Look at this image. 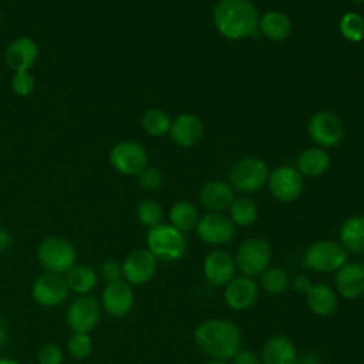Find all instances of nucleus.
Returning <instances> with one entry per match:
<instances>
[{"label":"nucleus","instance_id":"f257e3e1","mask_svg":"<svg viewBox=\"0 0 364 364\" xmlns=\"http://www.w3.org/2000/svg\"><path fill=\"white\" fill-rule=\"evenodd\" d=\"M195 344L215 360H232L240 348V328L226 318H208L196 326L193 331Z\"/></svg>","mask_w":364,"mask_h":364},{"label":"nucleus","instance_id":"f03ea898","mask_svg":"<svg viewBox=\"0 0 364 364\" xmlns=\"http://www.w3.org/2000/svg\"><path fill=\"white\" fill-rule=\"evenodd\" d=\"M259 18V11L250 0H219L213 7V24L228 40L252 36Z\"/></svg>","mask_w":364,"mask_h":364},{"label":"nucleus","instance_id":"7ed1b4c3","mask_svg":"<svg viewBox=\"0 0 364 364\" xmlns=\"http://www.w3.org/2000/svg\"><path fill=\"white\" fill-rule=\"evenodd\" d=\"M146 249L158 259L166 263L182 259L188 249L185 233L171 223H159L148 229Z\"/></svg>","mask_w":364,"mask_h":364},{"label":"nucleus","instance_id":"20e7f679","mask_svg":"<svg viewBox=\"0 0 364 364\" xmlns=\"http://www.w3.org/2000/svg\"><path fill=\"white\" fill-rule=\"evenodd\" d=\"M40 264L51 273L65 274L77 262L75 247L61 236L46 237L37 250Z\"/></svg>","mask_w":364,"mask_h":364},{"label":"nucleus","instance_id":"39448f33","mask_svg":"<svg viewBox=\"0 0 364 364\" xmlns=\"http://www.w3.org/2000/svg\"><path fill=\"white\" fill-rule=\"evenodd\" d=\"M272 260V247L264 237H249L236 250V269L247 277L262 274Z\"/></svg>","mask_w":364,"mask_h":364},{"label":"nucleus","instance_id":"423d86ee","mask_svg":"<svg viewBox=\"0 0 364 364\" xmlns=\"http://www.w3.org/2000/svg\"><path fill=\"white\" fill-rule=\"evenodd\" d=\"M303 260L311 270L331 273L347 263V252L338 242L317 240L304 250Z\"/></svg>","mask_w":364,"mask_h":364},{"label":"nucleus","instance_id":"0eeeda50","mask_svg":"<svg viewBox=\"0 0 364 364\" xmlns=\"http://www.w3.org/2000/svg\"><path fill=\"white\" fill-rule=\"evenodd\" d=\"M269 168L264 161L259 158H243L237 161L230 172L229 181L232 188H236L242 192H256L267 183Z\"/></svg>","mask_w":364,"mask_h":364},{"label":"nucleus","instance_id":"6e6552de","mask_svg":"<svg viewBox=\"0 0 364 364\" xmlns=\"http://www.w3.org/2000/svg\"><path fill=\"white\" fill-rule=\"evenodd\" d=\"M307 132L320 148H333L341 142L344 125L334 112L323 109L311 115L307 124Z\"/></svg>","mask_w":364,"mask_h":364},{"label":"nucleus","instance_id":"1a4fd4ad","mask_svg":"<svg viewBox=\"0 0 364 364\" xmlns=\"http://www.w3.org/2000/svg\"><path fill=\"white\" fill-rule=\"evenodd\" d=\"M100 317L101 304L88 294L75 297L65 311V321L73 333H90L98 324Z\"/></svg>","mask_w":364,"mask_h":364},{"label":"nucleus","instance_id":"9d476101","mask_svg":"<svg viewBox=\"0 0 364 364\" xmlns=\"http://www.w3.org/2000/svg\"><path fill=\"white\" fill-rule=\"evenodd\" d=\"M109 164L122 175H138L148 166V154L136 141H119L109 152Z\"/></svg>","mask_w":364,"mask_h":364},{"label":"nucleus","instance_id":"9b49d317","mask_svg":"<svg viewBox=\"0 0 364 364\" xmlns=\"http://www.w3.org/2000/svg\"><path fill=\"white\" fill-rule=\"evenodd\" d=\"M267 188L279 202H293L301 195L303 176L294 166L282 165L269 172Z\"/></svg>","mask_w":364,"mask_h":364},{"label":"nucleus","instance_id":"f8f14e48","mask_svg":"<svg viewBox=\"0 0 364 364\" xmlns=\"http://www.w3.org/2000/svg\"><path fill=\"white\" fill-rule=\"evenodd\" d=\"M195 229L199 239L212 246L226 245L236 235V225L220 212H209L200 216Z\"/></svg>","mask_w":364,"mask_h":364},{"label":"nucleus","instance_id":"ddd939ff","mask_svg":"<svg viewBox=\"0 0 364 364\" xmlns=\"http://www.w3.org/2000/svg\"><path fill=\"white\" fill-rule=\"evenodd\" d=\"M68 284L64 274L43 273L31 284V296L34 301L43 307H55L68 296Z\"/></svg>","mask_w":364,"mask_h":364},{"label":"nucleus","instance_id":"4468645a","mask_svg":"<svg viewBox=\"0 0 364 364\" xmlns=\"http://www.w3.org/2000/svg\"><path fill=\"white\" fill-rule=\"evenodd\" d=\"M158 266V259L148 249L131 252L122 262V279L131 286H139L149 282Z\"/></svg>","mask_w":364,"mask_h":364},{"label":"nucleus","instance_id":"2eb2a0df","mask_svg":"<svg viewBox=\"0 0 364 364\" xmlns=\"http://www.w3.org/2000/svg\"><path fill=\"white\" fill-rule=\"evenodd\" d=\"M259 297V287L253 277L239 276L233 277L223 290V299L232 310H247Z\"/></svg>","mask_w":364,"mask_h":364},{"label":"nucleus","instance_id":"dca6fc26","mask_svg":"<svg viewBox=\"0 0 364 364\" xmlns=\"http://www.w3.org/2000/svg\"><path fill=\"white\" fill-rule=\"evenodd\" d=\"M236 273L235 259L225 250H212L203 259V274L206 280L216 286H226Z\"/></svg>","mask_w":364,"mask_h":364},{"label":"nucleus","instance_id":"f3484780","mask_svg":"<svg viewBox=\"0 0 364 364\" xmlns=\"http://www.w3.org/2000/svg\"><path fill=\"white\" fill-rule=\"evenodd\" d=\"M135 301L134 290L124 279L108 283L102 293V309L112 317L127 316Z\"/></svg>","mask_w":364,"mask_h":364},{"label":"nucleus","instance_id":"a211bd4d","mask_svg":"<svg viewBox=\"0 0 364 364\" xmlns=\"http://www.w3.org/2000/svg\"><path fill=\"white\" fill-rule=\"evenodd\" d=\"M203 132L205 127L199 117L193 114H181L171 122L168 134L176 145L191 148L202 139Z\"/></svg>","mask_w":364,"mask_h":364},{"label":"nucleus","instance_id":"6ab92c4d","mask_svg":"<svg viewBox=\"0 0 364 364\" xmlns=\"http://www.w3.org/2000/svg\"><path fill=\"white\" fill-rule=\"evenodd\" d=\"M336 293L343 299L354 300L364 294V266L360 263H346L334 277Z\"/></svg>","mask_w":364,"mask_h":364},{"label":"nucleus","instance_id":"aec40b11","mask_svg":"<svg viewBox=\"0 0 364 364\" xmlns=\"http://www.w3.org/2000/svg\"><path fill=\"white\" fill-rule=\"evenodd\" d=\"M38 57V46L30 37H18L6 50V64L14 73L28 71Z\"/></svg>","mask_w":364,"mask_h":364},{"label":"nucleus","instance_id":"412c9836","mask_svg":"<svg viewBox=\"0 0 364 364\" xmlns=\"http://www.w3.org/2000/svg\"><path fill=\"white\" fill-rule=\"evenodd\" d=\"M260 361L262 364H296V346L287 336H273L263 344Z\"/></svg>","mask_w":364,"mask_h":364},{"label":"nucleus","instance_id":"4be33fe9","mask_svg":"<svg viewBox=\"0 0 364 364\" xmlns=\"http://www.w3.org/2000/svg\"><path fill=\"white\" fill-rule=\"evenodd\" d=\"M233 188L223 181H209L199 191V200L209 212H222L229 209L233 202Z\"/></svg>","mask_w":364,"mask_h":364},{"label":"nucleus","instance_id":"5701e85b","mask_svg":"<svg viewBox=\"0 0 364 364\" xmlns=\"http://www.w3.org/2000/svg\"><path fill=\"white\" fill-rule=\"evenodd\" d=\"M330 156L320 146H311L301 151L296 159V169L301 176L318 178L330 168Z\"/></svg>","mask_w":364,"mask_h":364},{"label":"nucleus","instance_id":"b1692460","mask_svg":"<svg viewBox=\"0 0 364 364\" xmlns=\"http://www.w3.org/2000/svg\"><path fill=\"white\" fill-rule=\"evenodd\" d=\"M257 28L272 41L286 40L293 28L290 17L280 10H269L259 18Z\"/></svg>","mask_w":364,"mask_h":364},{"label":"nucleus","instance_id":"393cba45","mask_svg":"<svg viewBox=\"0 0 364 364\" xmlns=\"http://www.w3.org/2000/svg\"><path fill=\"white\" fill-rule=\"evenodd\" d=\"M309 309L321 317L331 316L337 309V293L333 287L324 283H316L306 294Z\"/></svg>","mask_w":364,"mask_h":364},{"label":"nucleus","instance_id":"a878e982","mask_svg":"<svg viewBox=\"0 0 364 364\" xmlns=\"http://www.w3.org/2000/svg\"><path fill=\"white\" fill-rule=\"evenodd\" d=\"M340 243L347 253H364V215H355L343 222Z\"/></svg>","mask_w":364,"mask_h":364},{"label":"nucleus","instance_id":"bb28decb","mask_svg":"<svg viewBox=\"0 0 364 364\" xmlns=\"http://www.w3.org/2000/svg\"><path fill=\"white\" fill-rule=\"evenodd\" d=\"M65 280L68 289L80 296L88 294L95 289L98 283V276L94 269L87 264H75L65 273Z\"/></svg>","mask_w":364,"mask_h":364},{"label":"nucleus","instance_id":"cd10ccee","mask_svg":"<svg viewBox=\"0 0 364 364\" xmlns=\"http://www.w3.org/2000/svg\"><path fill=\"white\" fill-rule=\"evenodd\" d=\"M168 218L172 226H175L178 230L185 233L196 228L199 220V213L193 203L188 200H178L171 206Z\"/></svg>","mask_w":364,"mask_h":364},{"label":"nucleus","instance_id":"c85d7f7f","mask_svg":"<svg viewBox=\"0 0 364 364\" xmlns=\"http://www.w3.org/2000/svg\"><path fill=\"white\" fill-rule=\"evenodd\" d=\"M229 218L236 226H250L257 219V205L250 198H235L229 206Z\"/></svg>","mask_w":364,"mask_h":364},{"label":"nucleus","instance_id":"c756f323","mask_svg":"<svg viewBox=\"0 0 364 364\" xmlns=\"http://www.w3.org/2000/svg\"><path fill=\"white\" fill-rule=\"evenodd\" d=\"M260 284L269 294L279 296L287 290L290 279L283 267H267L260 274Z\"/></svg>","mask_w":364,"mask_h":364},{"label":"nucleus","instance_id":"7c9ffc66","mask_svg":"<svg viewBox=\"0 0 364 364\" xmlns=\"http://www.w3.org/2000/svg\"><path fill=\"white\" fill-rule=\"evenodd\" d=\"M169 115L161 108H151L142 117V128L151 136H162L171 128Z\"/></svg>","mask_w":364,"mask_h":364},{"label":"nucleus","instance_id":"2f4dec72","mask_svg":"<svg viewBox=\"0 0 364 364\" xmlns=\"http://www.w3.org/2000/svg\"><path fill=\"white\" fill-rule=\"evenodd\" d=\"M338 30L347 41L360 43L364 38V17L355 11H347L340 18Z\"/></svg>","mask_w":364,"mask_h":364},{"label":"nucleus","instance_id":"473e14b6","mask_svg":"<svg viewBox=\"0 0 364 364\" xmlns=\"http://www.w3.org/2000/svg\"><path fill=\"white\" fill-rule=\"evenodd\" d=\"M136 218H138V220L144 226L154 228V226L162 223L164 209H162V206L156 200H154V199H144V200H141L138 203Z\"/></svg>","mask_w":364,"mask_h":364},{"label":"nucleus","instance_id":"72a5a7b5","mask_svg":"<svg viewBox=\"0 0 364 364\" xmlns=\"http://www.w3.org/2000/svg\"><path fill=\"white\" fill-rule=\"evenodd\" d=\"M68 353L75 360H85L92 351V338L90 333H73L67 343Z\"/></svg>","mask_w":364,"mask_h":364},{"label":"nucleus","instance_id":"f704fd0d","mask_svg":"<svg viewBox=\"0 0 364 364\" xmlns=\"http://www.w3.org/2000/svg\"><path fill=\"white\" fill-rule=\"evenodd\" d=\"M36 80L30 74V71H18L14 73L11 78V88L20 97H27L34 91Z\"/></svg>","mask_w":364,"mask_h":364},{"label":"nucleus","instance_id":"c9c22d12","mask_svg":"<svg viewBox=\"0 0 364 364\" xmlns=\"http://www.w3.org/2000/svg\"><path fill=\"white\" fill-rule=\"evenodd\" d=\"M136 176L139 186L145 191H156L162 185V175L155 168L145 166Z\"/></svg>","mask_w":364,"mask_h":364},{"label":"nucleus","instance_id":"e433bc0d","mask_svg":"<svg viewBox=\"0 0 364 364\" xmlns=\"http://www.w3.org/2000/svg\"><path fill=\"white\" fill-rule=\"evenodd\" d=\"M63 361H64V354L57 344L47 343L38 351L40 364H63Z\"/></svg>","mask_w":364,"mask_h":364},{"label":"nucleus","instance_id":"4c0bfd02","mask_svg":"<svg viewBox=\"0 0 364 364\" xmlns=\"http://www.w3.org/2000/svg\"><path fill=\"white\" fill-rule=\"evenodd\" d=\"M100 273L102 279L108 283H114L118 280H122V264H119L117 260H104L100 264Z\"/></svg>","mask_w":364,"mask_h":364},{"label":"nucleus","instance_id":"58836bf2","mask_svg":"<svg viewBox=\"0 0 364 364\" xmlns=\"http://www.w3.org/2000/svg\"><path fill=\"white\" fill-rule=\"evenodd\" d=\"M232 360L233 364H262L257 354L250 348H239Z\"/></svg>","mask_w":364,"mask_h":364},{"label":"nucleus","instance_id":"ea45409f","mask_svg":"<svg viewBox=\"0 0 364 364\" xmlns=\"http://www.w3.org/2000/svg\"><path fill=\"white\" fill-rule=\"evenodd\" d=\"M311 286H313V283H311L310 277L306 274H297L291 280V287L300 294H307V291L311 289Z\"/></svg>","mask_w":364,"mask_h":364},{"label":"nucleus","instance_id":"a19ab883","mask_svg":"<svg viewBox=\"0 0 364 364\" xmlns=\"http://www.w3.org/2000/svg\"><path fill=\"white\" fill-rule=\"evenodd\" d=\"M11 245H13L11 233L6 228L0 226V253L7 252L11 247Z\"/></svg>","mask_w":364,"mask_h":364},{"label":"nucleus","instance_id":"79ce46f5","mask_svg":"<svg viewBox=\"0 0 364 364\" xmlns=\"http://www.w3.org/2000/svg\"><path fill=\"white\" fill-rule=\"evenodd\" d=\"M9 340V327L4 318L0 316V350L7 344Z\"/></svg>","mask_w":364,"mask_h":364},{"label":"nucleus","instance_id":"37998d69","mask_svg":"<svg viewBox=\"0 0 364 364\" xmlns=\"http://www.w3.org/2000/svg\"><path fill=\"white\" fill-rule=\"evenodd\" d=\"M0 364H20V363L10 357H0Z\"/></svg>","mask_w":364,"mask_h":364},{"label":"nucleus","instance_id":"c03bdc74","mask_svg":"<svg viewBox=\"0 0 364 364\" xmlns=\"http://www.w3.org/2000/svg\"><path fill=\"white\" fill-rule=\"evenodd\" d=\"M205 364H226V361H222V360H209V361H206Z\"/></svg>","mask_w":364,"mask_h":364},{"label":"nucleus","instance_id":"a18cd8bd","mask_svg":"<svg viewBox=\"0 0 364 364\" xmlns=\"http://www.w3.org/2000/svg\"><path fill=\"white\" fill-rule=\"evenodd\" d=\"M354 4H364V0H350Z\"/></svg>","mask_w":364,"mask_h":364}]
</instances>
